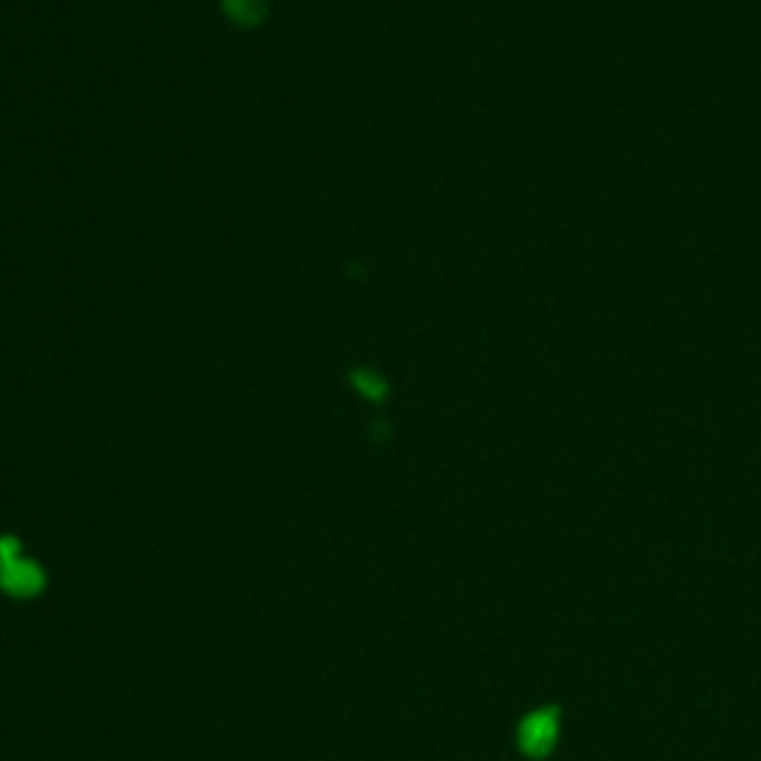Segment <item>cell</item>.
<instances>
[{
  "instance_id": "1",
  "label": "cell",
  "mask_w": 761,
  "mask_h": 761,
  "mask_svg": "<svg viewBox=\"0 0 761 761\" xmlns=\"http://www.w3.org/2000/svg\"><path fill=\"white\" fill-rule=\"evenodd\" d=\"M0 590L12 598H33L45 590V571L39 569L37 562L19 556V560L0 565Z\"/></svg>"
},
{
  "instance_id": "4",
  "label": "cell",
  "mask_w": 761,
  "mask_h": 761,
  "mask_svg": "<svg viewBox=\"0 0 761 761\" xmlns=\"http://www.w3.org/2000/svg\"><path fill=\"white\" fill-rule=\"evenodd\" d=\"M19 556H21L19 539H15V535H3V539H0V565L19 560Z\"/></svg>"
},
{
  "instance_id": "2",
  "label": "cell",
  "mask_w": 761,
  "mask_h": 761,
  "mask_svg": "<svg viewBox=\"0 0 761 761\" xmlns=\"http://www.w3.org/2000/svg\"><path fill=\"white\" fill-rule=\"evenodd\" d=\"M556 711H535L521 723V750L533 759H542L556 743Z\"/></svg>"
},
{
  "instance_id": "3",
  "label": "cell",
  "mask_w": 761,
  "mask_h": 761,
  "mask_svg": "<svg viewBox=\"0 0 761 761\" xmlns=\"http://www.w3.org/2000/svg\"><path fill=\"white\" fill-rule=\"evenodd\" d=\"M220 7L238 28H257L268 15V0H220Z\"/></svg>"
}]
</instances>
